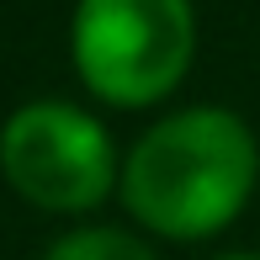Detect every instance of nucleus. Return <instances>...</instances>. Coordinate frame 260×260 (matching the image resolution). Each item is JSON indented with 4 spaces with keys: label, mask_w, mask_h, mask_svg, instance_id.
I'll use <instances>...</instances> for the list:
<instances>
[{
    "label": "nucleus",
    "mask_w": 260,
    "mask_h": 260,
    "mask_svg": "<svg viewBox=\"0 0 260 260\" xmlns=\"http://www.w3.org/2000/svg\"><path fill=\"white\" fill-rule=\"evenodd\" d=\"M260 175L255 133L223 106L165 117L122 165V202L165 239H207L229 229Z\"/></svg>",
    "instance_id": "1"
},
{
    "label": "nucleus",
    "mask_w": 260,
    "mask_h": 260,
    "mask_svg": "<svg viewBox=\"0 0 260 260\" xmlns=\"http://www.w3.org/2000/svg\"><path fill=\"white\" fill-rule=\"evenodd\" d=\"M69 53H75L80 80L101 101L149 106L170 96L191 69V0H80Z\"/></svg>",
    "instance_id": "2"
},
{
    "label": "nucleus",
    "mask_w": 260,
    "mask_h": 260,
    "mask_svg": "<svg viewBox=\"0 0 260 260\" xmlns=\"http://www.w3.org/2000/svg\"><path fill=\"white\" fill-rule=\"evenodd\" d=\"M0 170L43 212H90L117 186L106 127L69 101L16 106L0 127Z\"/></svg>",
    "instance_id": "3"
},
{
    "label": "nucleus",
    "mask_w": 260,
    "mask_h": 260,
    "mask_svg": "<svg viewBox=\"0 0 260 260\" xmlns=\"http://www.w3.org/2000/svg\"><path fill=\"white\" fill-rule=\"evenodd\" d=\"M43 260H154V255H149L138 239L117 234V229H75V234H64Z\"/></svg>",
    "instance_id": "4"
},
{
    "label": "nucleus",
    "mask_w": 260,
    "mask_h": 260,
    "mask_svg": "<svg viewBox=\"0 0 260 260\" xmlns=\"http://www.w3.org/2000/svg\"><path fill=\"white\" fill-rule=\"evenodd\" d=\"M218 260H260V255H218Z\"/></svg>",
    "instance_id": "5"
}]
</instances>
